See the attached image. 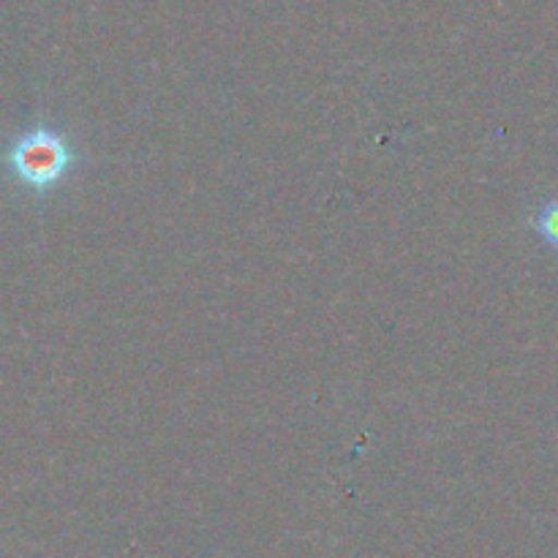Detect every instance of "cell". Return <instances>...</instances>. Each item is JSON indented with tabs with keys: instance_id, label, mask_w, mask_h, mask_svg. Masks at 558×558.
Returning <instances> with one entry per match:
<instances>
[{
	"instance_id": "7a4b0ae2",
	"label": "cell",
	"mask_w": 558,
	"mask_h": 558,
	"mask_svg": "<svg viewBox=\"0 0 558 558\" xmlns=\"http://www.w3.org/2000/svg\"><path fill=\"white\" fill-rule=\"evenodd\" d=\"M534 229H537V234L543 238L545 245L558 251V196L539 207L537 216H534Z\"/></svg>"
},
{
	"instance_id": "6da1fadb",
	"label": "cell",
	"mask_w": 558,
	"mask_h": 558,
	"mask_svg": "<svg viewBox=\"0 0 558 558\" xmlns=\"http://www.w3.org/2000/svg\"><path fill=\"white\" fill-rule=\"evenodd\" d=\"M5 161L25 189L52 191L54 185L63 183L69 169L76 163V153L69 136L47 125H36L9 147Z\"/></svg>"
}]
</instances>
